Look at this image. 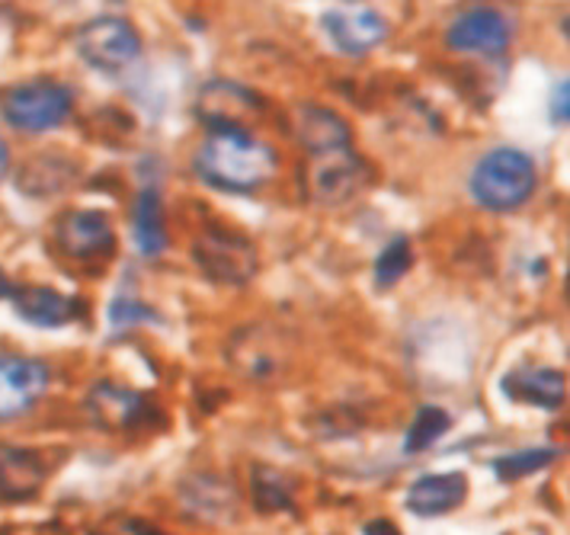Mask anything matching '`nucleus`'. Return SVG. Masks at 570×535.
<instances>
[{
  "mask_svg": "<svg viewBox=\"0 0 570 535\" xmlns=\"http://www.w3.org/2000/svg\"><path fill=\"white\" fill-rule=\"evenodd\" d=\"M503 395L532 408L558 410L564 408V398H568V379L558 369L519 366L510 376H503Z\"/></svg>",
  "mask_w": 570,
  "mask_h": 535,
  "instance_id": "16",
  "label": "nucleus"
},
{
  "mask_svg": "<svg viewBox=\"0 0 570 535\" xmlns=\"http://www.w3.org/2000/svg\"><path fill=\"white\" fill-rule=\"evenodd\" d=\"M180 500L189 516L208 523H225L237 513V490L215 475H193L183 481Z\"/></svg>",
  "mask_w": 570,
  "mask_h": 535,
  "instance_id": "18",
  "label": "nucleus"
},
{
  "mask_svg": "<svg viewBox=\"0 0 570 535\" xmlns=\"http://www.w3.org/2000/svg\"><path fill=\"white\" fill-rule=\"evenodd\" d=\"M75 109V94L55 77L13 80L0 90V119L20 135H42L65 126Z\"/></svg>",
  "mask_w": 570,
  "mask_h": 535,
  "instance_id": "2",
  "label": "nucleus"
},
{
  "mask_svg": "<svg viewBox=\"0 0 570 535\" xmlns=\"http://www.w3.org/2000/svg\"><path fill=\"white\" fill-rule=\"evenodd\" d=\"M55 241H58L61 254L75 256V260H100V256L112 254V247H116V234H112L109 218L94 208L65 212L55 222Z\"/></svg>",
  "mask_w": 570,
  "mask_h": 535,
  "instance_id": "12",
  "label": "nucleus"
},
{
  "mask_svg": "<svg viewBox=\"0 0 570 535\" xmlns=\"http://www.w3.org/2000/svg\"><path fill=\"white\" fill-rule=\"evenodd\" d=\"M78 55L97 71H122L141 58V36L122 17H97L83 23L75 36Z\"/></svg>",
  "mask_w": 570,
  "mask_h": 535,
  "instance_id": "5",
  "label": "nucleus"
},
{
  "mask_svg": "<svg viewBox=\"0 0 570 535\" xmlns=\"http://www.w3.org/2000/svg\"><path fill=\"white\" fill-rule=\"evenodd\" d=\"M468 497V478L462 471H445V475H420L414 485L407 487L404 507L420 519H433L445 513L459 510Z\"/></svg>",
  "mask_w": 570,
  "mask_h": 535,
  "instance_id": "15",
  "label": "nucleus"
},
{
  "mask_svg": "<svg viewBox=\"0 0 570 535\" xmlns=\"http://www.w3.org/2000/svg\"><path fill=\"white\" fill-rule=\"evenodd\" d=\"M321 23H324V32L331 36V42L343 55H353V58H363L379 46H385L391 32L389 20L363 3H337L321 17Z\"/></svg>",
  "mask_w": 570,
  "mask_h": 535,
  "instance_id": "10",
  "label": "nucleus"
},
{
  "mask_svg": "<svg viewBox=\"0 0 570 535\" xmlns=\"http://www.w3.org/2000/svg\"><path fill=\"white\" fill-rule=\"evenodd\" d=\"M363 535H404L391 519L385 516H379V519H372V523H365L363 526Z\"/></svg>",
  "mask_w": 570,
  "mask_h": 535,
  "instance_id": "26",
  "label": "nucleus"
},
{
  "mask_svg": "<svg viewBox=\"0 0 570 535\" xmlns=\"http://www.w3.org/2000/svg\"><path fill=\"white\" fill-rule=\"evenodd\" d=\"M449 430H452V414L436 408V405H426V408L416 410L414 424L407 427L404 453H407V456H420V453H426L430 446H436Z\"/></svg>",
  "mask_w": 570,
  "mask_h": 535,
  "instance_id": "20",
  "label": "nucleus"
},
{
  "mask_svg": "<svg viewBox=\"0 0 570 535\" xmlns=\"http://www.w3.org/2000/svg\"><path fill=\"white\" fill-rule=\"evenodd\" d=\"M87 414L97 427L109 434H151L164 424L160 410L141 395L126 385L97 382L87 395Z\"/></svg>",
  "mask_w": 570,
  "mask_h": 535,
  "instance_id": "6",
  "label": "nucleus"
},
{
  "mask_svg": "<svg viewBox=\"0 0 570 535\" xmlns=\"http://www.w3.org/2000/svg\"><path fill=\"white\" fill-rule=\"evenodd\" d=\"M250 494H254V507L259 513H283L295 510L292 504V487L285 481L283 475L269 465H257L254 468V485H250Z\"/></svg>",
  "mask_w": 570,
  "mask_h": 535,
  "instance_id": "21",
  "label": "nucleus"
},
{
  "mask_svg": "<svg viewBox=\"0 0 570 535\" xmlns=\"http://www.w3.org/2000/svg\"><path fill=\"white\" fill-rule=\"evenodd\" d=\"M551 123L554 126H568V80H561L554 87V97H551Z\"/></svg>",
  "mask_w": 570,
  "mask_h": 535,
  "instance_id": "25",
  "label": "nucleus"
},
{
  "mask_svg": "<svg viewBox=\"0 0 570 535\" xmlns=\"http://www.w3.org/2000/svg\"><path fill=\"white\" fill-rule=\"evenodd\" d=\"M292 135L308 154L350 148V142H353L350 123L321 103H302L292 109Z\"/></svg>",
  "mask_w": 570,
  "mask_h": 535,
  "instance_id": "14",
  "label": "nucleus"
},
{
  "mask_svg": "<svg viewBox=\"0 0 570 535\" xmlns=\"http://www.w3.org/2000/svg\"><path fill=\"white\" fill-rule=\"evenodd\" d=\"M131 234L145 256H157L167 251V225H164V205L157 189H141L131 208Z\"/></svg>",
  "mask_w": 570,
  "mask_h": 535,
  "instance_id": "19",
  "label": "nucleus"
},
{
  "mask_svg": "<svg viewBox=\"0 0 570 535\" xmlns=\"http://www.w3.org/2000/svg\"><path fill=\"white\" fill-rule=\"evenodd\" d=\"M372 179V167L365 164L353 148L312 154V171H308V193L317 205H343L350 203L365 183Z\"/></svg>",
  "mask_w": 570,
  "mask_h": 535,
  "instance_id": "8",
  "label": "nucleus"
},
{
  "mask_svg": "<svg viewBox=\"0 0 570 535\" xmlns=\"http://www.w3.org/2000/svg\"><path fill=\"white\" fill-rule=\"evenodd\" d=\"M414 266V251L407 237H394L389 247L375 260V285L379 289H391L407 276V270Z\"/></svg>",
  "mask_w": 570,
  "mask_h": 535,
  "instance_id": "23",
  "label": "nucleus"
},
{
  "mask_svg": "<svg viewBox=\"0 0 570 535\" xmlns=\"http://www.w3.org/2000/svg\"><path fill=\"white\" fill-rule=\"evenodd\" d=\"M539 171L519 148H497L484 154L471 171V196L491 212H513L535 193Z\"/></svg>",
  "mask_w": 570,
  "mask_h": 535,
  "instance_id": "3",
  "label": "nucleus"
},
{
  "mask_svg": "<svg viewBox=\"0 0 570 535\" xmlns=\"http://www.w3.org/2000/svg\"><path fill=\"white\" fill-rule=\"evenodd\" d=\"M129 533L131 535H167V533H160L157 526H151V523H141V519H131Z\"/></svg>",
  "mask_w": 570,
  "mask_h": 535,
  "instance_id": "27",
  "label": "nucleus"
},
{
  "mask_svg": "<svg viewBox=\"0 0 570 535\" xmlns=\"http://www.w3.org/2000/svg\"><path fill=\"white\" fill-rule=\"evenodd\" d=\"M193 260L218 285H247L257 276V247L244 237L225 228H208L193 244Z\"/></svg>",
  "mask_w": 570,
  "mask_h": 535,
  "instance_id": "4",
  "label": "nucleus"
},
{
  "mask_svg": "<svg viewBox=\"0 0 570 535\" xmlns=\"http://www.w3.org/2000/svg\"><path fill=\"white\" fill-rule=\"evenodd\" d=\"M46 481V461L39 453L0 446V504H27Z\"/></svg>",
  "mask_w": 570,
  "mask_h": 535,
  "instance_id": "17",
  "label": "nucleus"
},
{
  "mask_svg": "<svg viewBox=\"0 0 570 535\" xmlns=\"http://www.w3.org/2000/svg\"><path fill=\"white\" fill-rule=\"evenodd\" d=\"M196 177L225 193H257L279 174V154L254 132H212L193 157Z\"/></svg>",
  "mask_w": 570,
  "mask_h": 535,
  "instance_id": "1",
  "label": "nucleus"
},
{
  "mask_svg": "<svg viewBox=\"0 0 570 535\" xmlns=\"http://www.w3.org/2000/svg\"><path fill=\"white\" fill-rule=\"evenodd\" d=\"M10 171V148H7V142L0 138V177Z\"/></svg>",
  "mask_w": 570,
  "mask_h": 535,
  "instance_id": "28",
  "label": "nucleus"
},
{
  "mask_svg": "<svg viewBox=\"0 0 570 535\" xmlns=\"http://www.w3.org/2000/svg\"><path fill=\"white\" fill-rule=\"evenodd\" d=\"M561 459V449H522V453H510V456H497L491 459V471L500 481H519L525 475H535L548 468L551 461Z\"/></svg>",
  "mask_w": 570,
  "mask_h": 535,
  "instance_id": "22",
  "label": "nucleus"
},
{
  "mask_svg": "<svg viewBox=\"0 0 570 535\" xmlns=\"http://www.w3.org/2000/svg\"><path fill=\"white\" fill-rule=\"evenodd\" d=\"M266 113L257 94L237 80L215 77L196 97V119L212 132H250L254 123Z\"/></svg>",
  "mask_w": 570,
  "mask_h": 535,
  "instance_id": "7",
  "label": "nucleus"
},
{
  "mask_svg": "<svg viewBox=\"0 0 570 535\" xmlns=\"http://www.w3.org/2000/svg\"><path fill=\"white\" fill-rule=\"evenodd\" d=\"M109 321H112V328H129V324H145V321H160V318L148 305H141V302L119 299L109 308Z\"/></svg>",
  "mask_w": 570,
  "mask_h": 535,
  "instance_id": "24",
  "label": "nucleus"
},
{
  "mask_svg": "<svg viewBox=\"0 0 570 535\" xmlns=\"http://www.w3.org/2000/svg\"><path fill=\"white\" fill-rule=\"evenodd\" d=\"M52 385V369L42 359L0 357V424L27 417Z\"/></svg>",
  "mask_w": 570,
  "mask_h": 535,
  "instance_id": "11",
  "label": "nucleus"
},
{
  "mask_svg": "<svg viewBox=\"0 0 570 535\" xmlns=\"http://www.w3.org/2000/svg\"><path fill=\"white\" fill-rule=\"evenodd\" d=\"M10 292H13V282L7 280V273L0 270V302H3V299H10Z\"/></svg>",
  "mask_w": 570,
  "mask_h": 535,
  "instance_id": "29",
  "label": "nucleus"
},
{
  "mask_svg": "<svg viewBox=\"0 0 570 535\" xmlns=\"http://www.w3.org/2000/svg\"><path fill=\"white\" fill-rule=\"evenodd\" d=\"M10 302L20 321H27L32 328H46V331L65 328L83 314L80 299L61 295L52 285H13Z\"/></svg>",
  "mask_w": 570,
  "mask_h": 535,
  "instance_id": "13",
  "label": "nucleus"
},
{
  "mask_svg": "<svg viewBox=\"0 0 570 535\" xmlns=\"http://www.w3.org/2000/svg\"><path fill=\"white\" fill-rule=\"evenodd\" d=\"M513 42V23L497 7H471L445 29V46L462 55H503Z\"/></svg>",
  "mask_w": 570,
  "mask_h": 535,
  "instance_id": "9",
  "label": "nucleus"
}]
</instances>
